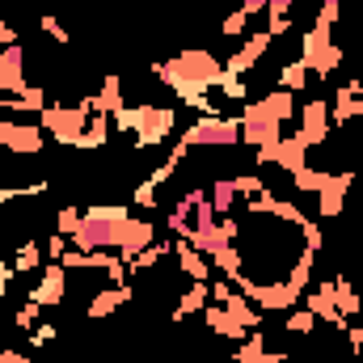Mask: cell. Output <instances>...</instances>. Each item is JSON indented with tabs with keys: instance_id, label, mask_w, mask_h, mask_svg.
I'll return each mask as SVG.
<instances>
[{
	"instance_id": "6da1fadb",
	"label": "cell",
	"mask_w": 363,
	"mask_h": 363,
	"mask_svg": "<svg viewBox=\"0 0 363 363\" xmlns=\"http://www.w3.org/2000/svg\"><path fill=\"white\" fill-rule=\"evenodd\" d=\"M152 77L165 81L169 89L178 93L182 106H190V110H199V114H224V110L207 97V93H216L220 77H224V64H220L211 51L190 47V51H182V55H174V60L152 64Z\"/></svg>"
},
{
	"instance_id": "7a4b0ae2",
	"label": "cell",
	"mask_w": 363,
	"mask_h": 363,
	"mask_svg": "<svg viewBox=\"0 0 363 363\" xmlns=\"http://www.w3.org/2000/svg\"><path fill=\"white\" fill-rule=\"evenodd\" d=\"M110 123H114V131L131 135V148H157L178 127V110H169V106H123Z\"/></svg>"
},
{
	"instance_id": "3957f363",
	"label": "cell",
	"mask_w": 363,
	"mask_h": 363,
	"mask_svg": "<svg viewBox=\"0 0 363 363\" xmlns=\"http://www.w3.org/2000/svg\"><path fill=\"white\" fill-rule=\"evenodd\" d=\"M93 114H97V101H93V97H81V106H47V110L38 114V123H43V131H47L55 144L81 148Z\"/></svg>"
},
{
	"instance_id": "277c9868",
	"label": "cell",
	"mask_w": 363,
	"mask_h": 363,
	"mask_svg": "<svg viewBox=\"0 0 363 363\" xmlns=\"http://www.w3.org/2000/svg\"><path fill=\"white\" fill-rule=\"evenodd\" d=\"M178 144L186 148H237L241 144V118L237 114H199Z\"/></svg>"
},
{
	"instance_id": "5b68a950",
	"label": "cell",
	"mask_w": 363,
	"mask_h": 363,
	"mask_svg": "<svg viewBox=\"0 0 363 363\" xmlns=\"http://www.w3.org/2000/svg\"><path fill=\"white\" fill-rule=\"evenodd\" d=\"M300 60H304V68L313 72V77H334L338 72V64H342V47L334 43V26H325V21H313V30L304 34V43H300Z\"/></svg>"
},
{
	"instance_id": "8992f818",
	"label": "cell",
	"mask_w": 363,
	"mask_h": 363,
	"mask_svg": "<svg viewBox=\"0 0 363 363\" xmlns=\"http://www.w3.org/2000/svg\"><path fill=\"white\" fill-rule=\"evenodd\" d=\"M216 224V207H211V194L207 190H186L178 203H174V216H169V228L178 233V241H190L194 233L211 228Z\"/></svg>"
},
{
	"instance_id": "52a82bcc",
	"label": "cell",
	"mask_w": 363,
	"mask_h": 363,
	"mask_svg": "<svg viewBox=\"0 0 363 363\" xmlns=\"http://www.w3.org/2000/svg\"><path fill=\"white\" fill-rule=\"evenodd\" d=\"M0 148L17 152V157H34L47 148V135H43V123H17L9 114H0Z\"/></svg>"
},
{
	"instance_id": "ba28073f",
	"label": "cell",
	"mask_w": 363,
	"mask_h": 363,
	"mask_svg": "<svg viewBox=\"0 0 363 363\" xmlns=\"http://www.w3.org/2000/svg\"><path fill=\"white\" fill-rule=\"evenodd\" d=\"M296 118H300L296 135L304 140V148H308V152H313V148H321V144L330 140V127H334V123H330V101L313 97V101H308V106H304Z\"/></svg>"
},
{
	"instance_id": "9c48e42d",
	"label": "cell",
	"mask_w": 363,
	"mask_h": 363,
	"mask_svg": "<svg viewBox=\"0 0 363 363\" xmlns=\"http://www.w3.org/2000/svg\"><path fill=\"white\" fill-rule=\"evenodd\" d=\"M258 165H279L283 174H296V169L308 165V148H304L300 135H283L271 148H258Z\"/></svg>"
},
{
	"instance_id": "30bf717a",
	"label": "cell",
	"mask_w": 363,
	"mask_h": 363,
	"mask_svg": "<svg viewBox=\"0 0 363 363\" xmlns=\"http://www.w3.org/2000/svg\"><path fill=\"white\" fill-rule=\"evenodd\" d=\"M237 118H267V123H279L283 127L287 118H296V101H291L287 89H271L267 97H258V101H245V110Z\"/></svg>"
},
{
	"instance_id": "8fae6325",
	"label": "cell",
	"mask_w": 363,
	"mask_h": 363,
	"mask_svg": "<svg viewBox=\"0 0 363 363\" xmlns=\"http://www.w3.org/2000/svg\"><path fill=\"white\" fill-rule=\"evenodd\" d=\"M64 296H68V271H64V262H51L38 274V283L30 287L26 300H34L38 308H55V304H64Z\"/></svg>"
},
{
	"instance_id": "7c38bea8",
	"label": "cell",
	"mask_w": 363,
	"mask_h": 363,
	"mask_svg": "<svg viewBox=\"0 0 363 363\" xmlns=\"http://www.w3.org/2000/svg\"><path fill=\"white\" fill-rule=\"evenodd\" d=\"M30 89L26 81V47L13 43V47H0V93L4 97H17V93Z\"/></svg>"
},
{
	"instance_id": "4fadbf2b",
	"label": "cell",
	"mask_w": 363,
	"mask_h": 363,
	"mask_svg": "<svg viewBox=\"0 0 363 363\" xmlns=\"http://www.w3.org/2000/svg\"><path fill=\"white\" fill-rule=\"evenodd\" d=\"M271 43H274V38L267 34V30L250 34V38H245V43H241V47H237L228 60H224V72H228V77H245V72H250V68H254V64L267 55V47H271Z\"/></svg>"
},
{
	"instance_id": "5bb4252c",
	"label": "cell",
	"mask_w": 363,
	"mask_h": 363,
	"mask_svg": "<svg viewBox=\"0 0 363 363\" xmlns=\"http://www.w3.org/2000/svg\"><path fill=\"white\" fill-rule=\"evenodd\" d=\"M304 300H308V313H313L317 321H325V325H334V330H347V325H351V321H342V313H338V304H334V279L308 287Z\"/></svg>"
},
{
	"instance_id": "9a60e30c",
	"label": "cell",
	"mask_w": 363,
	"mask_h": 363,
	"mask_svg": "<svg viewBox=\"0 0 363 363\" xmlns=\"http://www.w3.org/2000/svg\"><path fill=\"white\" fill-rule=\"evenodd\" d=\"M131 300H135V287H131V283H110V287H101V291H97V296L89 300L85 317L101 321V317L118 313V308H123V304H131Z\"/></svg>"
},
{
	"instance_id": "2e32d148",
	"label": "cell",
	"mask_w": 363,
	"mask_h": 363,
	"mask_svg": "<svg viewBox=\"0 0 363 363\" xmlns=\"http://www.w3.org/2000/svg\"><path fill=\"white\" fill-rule=\"evenodd\" d=\"M351 182H355V174H334V178L317 190V211L321 216H342V203L351 194Z\"/></svg>"
},
{
	"instance_id": "e0dca14e",
	"label": "cell",
	"mask_w": 363,
	"mask_h": 363,
	"mask_svg": "<svg viewBox=\"0 0 363 363\" xmlns=\"http://www.w3.org/2000/svg\"><path fill=\"white\" fill-rule=\"evenodd\" d=\"M203 321H207V330H216L220 338H233V342H241V338L250 334L224 304H211V300H207V308H203Z\"/></svg>"
},
{
	"instance_id": "ac0fdd59",
	"label": "cell",
	"mask_w": 363,
	"mask_h": 363,
	"mask_svg": "<svg viewBox=\"0 0 363 363\" xmlns=\"http://www.w3.org/2000/svg\"><path fill=\"white\" fill-rule=\"evenodd\" d=\"M174 254H178V267L190 283H211V262H207L190 241H174Z\"/></svg>"
},
{
	"instance_id": "d6986e66",
	"label": "cell",
	"mask_w": 363,
	"mask_h": 363,
	"mask_svg": "<svg viewBox=\"0 0 363 363\" xmlns=\"http://www.w3.org/2000/svg\"><path fill=\"white\" fill-rule=\"evenodd\" d=\"M47 110V89L43 85H30L26 93H17V97H0V114H43Z\"/></svg>"
},
{
	"instance_id": "ffe728a7",
	"label": "cell",
	"mask_w": 363,
	"mask_h": 363,
	"mask_svg": "<svg viewBox=\"0 0 363 363\" xmlns=\"http://www.w3.org/2000/svg\"><path fill=\"white\" fill-rule=\"evenodd\" d=\"M274 140H283V127L267 118H241V144L245 148H271Z\"/></svg>"
},
{
	"instance_id": "44dd1931",
	"label": "cell",
	"mask_w": 363,
	"mask_h": 363,
	"mask_svg": "<svg viewBox=\"0 0 363 363\" xmlns=\"http://www.w3.org/2000/svg\"><path fill=\"white\" fill-rule=\"evenodd\" d=\"M287 355L283 351H267V342H262V334L254 330L250 334V342H241L237 347V355H233V363H283Z\"/></svg>"
},
{
	"instance_id": "7402d4cb",
	"label": "cell",
	"mask_w": 363,
	"mask_h": 363,
	"mask_svg": "<svg viewBox=\"0 0 363 363\" xmlns=\"http://www.w3.org/2000/svg\"><path fill=\"white\" fill-rule=\"evenodd\" d=\"M207 300H211V287H207V283H190V287L178 296V304H174V321L203 313V308H207Z\"/></svg>"
},
{
	"instance_id": "603a6c76",
	"label": "cell",
	"mask_w": 363,
	"mask_h": 363,
	"mask_svg": "<svg viewBox=\"0 0 363 363\" xmlns=\"http://www.w3.org/2000/svg\"><path fill=\"white\" fill-rule=\"evenodd\" d=\"M224 308H228V313H233V317H237L245 330H258V325H262V308H258V304H254L245 291H233V296L224 300Z\"/></svg>"
},
{
	"instance_id": "cb8c5ba5",
	"label": "cell",
	"mask_w": 363,
	"mask_h": 363,
	"mask_svg": "<svg viewBox=\"0 0 363 363\" xmlns=\"http://www.w3.org/2000/svg\"><path fill=\"white\" fill-rule=\"evenodd\" d=\"M93 101H97V114H118L123 110V81L118 77H106L101 81V93H93Z\"/></svg>"
},
{
	"instance_id": "d4e9b609",
	"label": "cell",
	"mask_w": 363,
	"mask_h": 363,
	"mask_svg": "<svg viewBox=\"0 0 363 363\" xmlns=\"http://www.w3.org/2000/svg\"><path fill=\"white\" fill-rule=\"evenodd\" d=\"M334 304H338V313H342V321L347 317H359V308H363V300H359V291L342 279V274H334Z\"/></svg>"
},
{
	"instance_id": "484cf974",
	"label": "cell",
	"mask_w": 363,
	"mask_h": 363,
	"mask_svg": "<svg viewBox=\"0 0 363 363\" xmlns=\"http://www.w3.org/2000/svg\"><path fill=\"white\" fill-rule=\"evenodd\" d=\"M308 77H313V72H308V68H304V60H300V55H296V60H291V64H283V68H279V77H274V81H279V85H274V89L300 93V89H304V85H308Z\"/></svg>"
},
{
	"instance_id": "4316f807",
	"label": "cell",
	"mask_w": 363,
	"mask_h": 363,
	"mask_svg": "<svg viewBox=\"0 0 363 363\" xmlns=\"http://www.w3.org/2000/svg\"><path fill=\"white\" fill-rule=\"evenodd\" d=\"M291 4H296V0H271V4H267V34H271V38H283V34L291 30Z\"/></svg>"
},
{
	"instance_id": "83f0119b",
	"label": "cell",
	"mask_w": 363,
	"mask_h": 363,
	"mask_svg": "<svg viewBox=\"0 0 363 363\" xmlns=\"http://www.w3.org/2000/svg\"><path fill=\"white\" fill-rule=\"evenodd\" d=\"M207 194H211V207H216V216H228V211L237 207V178H216Z\"/></svg>"
},
{
	"instance_id": "f1b7e54d",
	"label": "cell",
	"mask_w": 363,
	"mask_h": 363,
	"mask_svg": "<svg viewBox=\"0 0 363 363\" xmlns=\"http://www.w3.org/2000/svg\"><path fill=\"white\" fill-rule=\"evenodd\" d=\"M330 178H334L330 169H313V165H304V169H296V174H291V186H296V190H304V194H317Z\"/></svg>"
},
{
	"instance_id": "f546056e",
	"label": "cell",
	"mask_w": 363,
	"mask_h": 363,
	"mask_svg": "<svg viewBox=\"0 0 363 363\" xmlns=\"http://www.w3.org/2000/svg\"><path fill=\"white\" fill-rule=\"evenodd\" d=\"M106 144H110V114H93L81 148H106Z\"/></svg>"
},
{
	"instance_id": "4dcf8cb0",
	"label": "cell",
	"mask_w": 363,
	"mask_h": 363,
	"mask_svg": "<svg viewBox=\"0 0 363 363\" xmlns=\"http://www.w3.org/2000/svg\"><path fill=\"white\" fill-rule=\"evenodd\" d=\"M283 330H287V334H300V338H304V334H313V330H317V317H313L308 308H291V313L283 317Z\"/></svg>"
},
{
	"instance_id": "1f68e13d",
	"label": "cell",
	"mask_w": 363,
	"mask_h": 363,
	"mask_svg": "<svg viewBox=\"0 0 363 363\" xmlns=\"http://www.w3.org/2000/svg\"><path fill=\"white\" fill-rule=\"evenodd\" d=\"M43 262V245L38 241H26L21 250H17V258H13V274H26V271H34Z\"/></svg>"
},
{
	"instance_id": "d6a6232c",
	"label": "cell",
	"mask_w": 363,
	"mask_h": 363,
	"mask_svg": "<svg viewBox=\"0 0 363 363\" xmlns=\"http://www.w3.org/2000/svg\"><path fill=\"white\" fill-rule=\"evenodd\" d=\"M81 220H85L81 207H60V216H55V233H60V237H72V233L81 228Z\"/></svg>"
},
{
	"instance_id": "836d02e7",
	"label": "cell",
	"mask_w": 363,
	"mask_h": 363,
	"mask_svg": "<svg viewBox=\"0 0 363 363\" xmlns=\"http://www.w3.org/2000/svg\"><path fill=\"white\" fill-rule=\"evenodd\" d=\"M38 26H43V34H51L60 47H68V43H72V34L64 30V21H60L55 13H43V17H38Z\"/></svg>"
},
{
	"instance_id": "e575fe53",
	"label": "cell",
	"mask_w": 363,
	"mask_h": 363,
	"mask_svg": "<svg viewBox=\"0 0 363 363\" xmlns=\"http://www.w3.org/2000/svg\"><path fill=\"white\" fill-rule=\"evenodd\" d=\"M245 26H250V13H245V9H237V13H228V17H224L220 34H224V38H241V34H245Z\"/></svg>"
},
{
	"instance_id": "d590c367",
	"label": "cell",
	"mask_w": 363,
	"mask_h": 363,
	"mask_svg": "<svg viewBox=\"0 0 363 363\" xmlns=\"http://www.w3.org/2000/svg\"><path fill=\"white\" fill-rule=\"evenodd\" d=\"M38 317H43V308H38L34 300H26V304L13 313V325H17V330H34V325H38Z\"/></svg>"
},
{
	"instance_id": "8d00e7d4",
	"label": "cell",
	"mask_w": 363,
	"mask_h": 363,
	"mask_svg": "<svg viewBox=\"0 0 363 363\" xmlns=\"http://www.w3.org/2000/svg\"><path fill=\"white\" fill-rule=\"evenodd\" d=\"M47 342H55V325L51 321H43V325H34L30 330V347L38 351V347H47Z\"/></svg>"
},
{
	"instance_id": "74e56055",
	"label": "cell",
	"mask_w": 363,
	"mask_h": 363,
	"mask_svg": "<svg viewBox=\"0 0 363 363\" xmlns=\"http://www.w3.org/2000/svg\"><path fill=\"white\" fill-rule=\"evenodd\" d=\"M68 245H72V241H68V237H60V233H55V237H51V241H47V250H43V254H47V258H51V262H60V258H64V254H68Z\"/></svg>"
},
{
	"instance_id": "f35d334b",
	"label": "cell",
	"mask_w": 363,
	"mask_h": 363,
	"mask_svg": "<svg viewBox=\"0 0 363 363\" xmlns=\"http://www.w3.org/2000/svg\"><path fill=\"white\" fill-rule=\"evenodd\" d=\"M342 334H347V342H351V351H355V355H363V325H347Z\"/></svg>"
},
{
	"instance_id": "ab89813d",
	"label": "cell",
	"mask_w": 363,
	"mask_h": 363,
	"mask_svg": "<svg viewBox=\"0 0 363 363\" xmlns=\"http://www.w3.org/2000/svg\"><path fill=\"white\" fill-rule=\"evenodd\" d=\"M267 4H271V0H245L241 9H245L250 17H267Z\"/></svg>"
},
{
	"instance_id": "60d3db41",
	"label": "cell",
	"mask_w": 363,
	"mask_h": 363,
	"mask_svg": "<svg viewBox=\"0 0 363 363\" xmlns=\"http://www.w3.org/2000/svg\"><path fill=\"white\" fill-rule=\"evenodd\" d=\"M13 43H17V30H13V26H4V21H0V47H13Z\"/></svg>"
},
{
	"instance_id": "b9f144b4",
	"label": "cell",
	"mask_w": 363,
	"mask_h": 363,
	"mask_svg": "<svg viewBox=\"0 0 363 363\" xmlns=\"http://www.w3.org/2000/svg\"><path fill=\"white\" fill-rule=\"evenodd\" d=\"M9 279H13V267H9V262H0V296L9 291Z\"/></svg>"
},
{
	"instance_id": "7bdbcfd3",
	"label": "cell",
	"mask_w": 363,
	"mask_h": 363,
	"mask_svg": "<svg viewBox=\"0 0 363 363\" xmlns=\"http://www.w3.org/2000/svg\"><path fill=\"white\" fill-rule=\"evenodd\" d=\"M17 363H30V355H26V351H21V359H17Z\"/></svg>"
},
{
	"instance_id": "ee69618b",
	"label": "cell",
	"mask_w": 363,
	"mask_h": 363,
	"mask_svg": "<svg viewBox=\"0 0 363 363\" xmlns=\"http://www.w3.org/2000/svg\"><path fill=\"white\" fill-rule=\"evenodd\" d=\"M283 363H308V359H283Z\"/></svg>"
}]
</instances>
